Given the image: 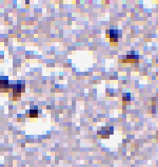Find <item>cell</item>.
I'll use <instances>...</instances> for the list:
<instances>
[{
  "mask_svg": "<svg viewBox=\"0 0 158 167\" xmlns=\"http://www.w3.org/2000/svg\"><path fill=\"white\" fill-rule=\"evenodd\" d=\"M139 62V55L135 52H129L125 58L123 59V63H138Z\"/></svg>",
  "mask_w": 158,
  "mask_h": 167,
  "instance_id": "cell-4",
  "label": "cell"
},
{
  "mask_svg": "<svg viewBox=\"0 0 158 167\" xmlns=\"http://www.w3.org/2000/svg\"><path fill=\"white\" fill-rule=\"evenodd\" d=\"M123 101L124 102H129V101H130V94L129 93L124 94V96H123Z\"/></svg>",
  "mask_w": 158,
  "mask_h": 167,
  "instance_id": "cell-7",
  "label": "cell"
},
{
  "mask_svg": "<svg viewBox=\"0 0 158 167\" xmlns=\"http://www.w3.org/2000/svg\"><path fill=\"white\" fill-rule=\"evenodd\" d=\"M25 85L23 81H18L15 84H12L13 100H17L21 98V93L25 92Z\"/></svg>",
  "mask_w": 158,
  "mask_h": 167,
  "instance_id": "cell-1",
  "label": "cell"
},
{
  "mask_svg": "<svg viewBox=\"0 0 158 167\" xmlns=\"http://www.w3.org/2000/svg\"><path fill=\"white\" fill-rule=\"evenodd\" d=\"M30 116L31 118H37L38 117V111L37 109H31L30 111Z\"/></svg>",
  "mask_w": 158,
  "mask_h": 167,
  "instance_id": "cell-6",
  "label": "cell"
},
{
  "mask_svg": "<svg viewBox=\"0 0 158 167\" xmlns=\"http://www.w3.org/2000/svg\"><path fill=\"white\" fill-rule=\"evenodd\" d=\"M113 134V128L112 127H107V128H102L101 131L97 132L98 137L102 138H108L109 135Z\"/></svg>",
  "mask_w": 158,
  "mask_h": 167,
  "instance_id": "cell-5",
  "label": "cell"
},
{
  "mask_svg": "<svg viewBox=\"0 0 158 167\" xmlns=\"http://www.w3.org/2000/svg\"><path fill=\"white\" fill-rule=\"evenodd\" d=\"M10 90H12V84L10 85L8 83V78H1L0 80V91L3 93H8Z\"/></svg>",
  "mask_w": 158,
  "mask_h": 167,
  "instance_id": "cell-2",
  "label": "cell"
},
{
  "mask_svg": "<svg viewBox=\"0 0 158 167\" xmlns=\"http://www.w3.org/2000/svg\"><path fill=\"white\" fill-rule=\"evenodd\" d=\"M121 36V31L118 30H110L107 31V35L106 37H108L110 39V42L112 44V42H118V37Z\"/></svg>",
  "mask_w": 158,
  "mask_h": 167,
  "instance_id": "cell-3",
  "label": "cell"
}]
</instances>
